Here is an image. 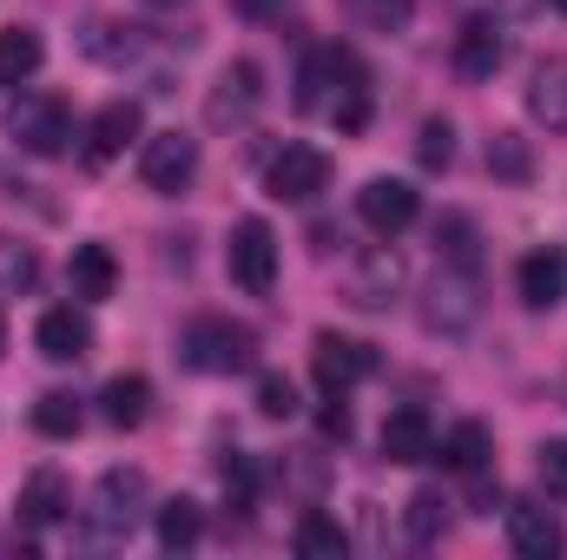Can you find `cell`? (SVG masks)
I'll return each mask as SVG.
<instances>
[{"label": "cell", "instance_id": "603a6c76", "mask_svg": "<svg viewBox=\"0 0 567 560\" xmlns=\"http://www.w3.org/2000/svg\"><path fill=\"white\" fill-rule=\"evenodd\" d=\"M297 554L303 560H343L350 554V535H343L330 515H303V521H297Z\"/></svg>", "mask_w": 567, "mask_h": 560}, {"label": "cell", "instance_id": "5b68a950", "mask_svg": "<svg viewBox=\"0 0 567 560\" xmlns=\"http://www.w3.org/2000/svg\"><path fill=\"white\" fill-rule=\"evenodd\" d=\"M265 185H271V198H284V205H310L330 185V158L317 145H284L278 158H271V172H265Z\"/></svg>", "mask_w": 567, "mask_h": 560}, {"label": "cell", "instance_id": "30bf717a", "mask_svg": "<svg viewBox=\"0 0 567 560\" xmlns=\"http://www.w3.org/2000/svg\"><path fill=\"white\" fill-rule=\"evenodd\" d=\"M33 343H40V356H53V363H80V356L93 350V323H86L73 303H60V310H47V317L33 323Z\"/></svg>", "mask_w": 567, "mask_h": 560}, {"label": "cell", "instance_id": "8fae6325", "mask_svg": "<svg viewBox=\"0 0 567 560\" xmlns=\"http://www.w3.org/2000/svg\"><path fill=\"white\" fill-rule=\"evenodd\" d=\"M508 541H515V554H528V560H555L567 548V528L548 508L522 501V508H508Z\"/></svg>", "mask_w": 567, "mask_h": 560}, {"label": "cell", "instance_id": "8d00e7d4", "mask_svg": "<svg viewBox=\"0 0 567 560\" xmlns=\"http://www.w3.org/2000/svg\"><path fill=\"white\" fill-rule=\"evenodd\" d=\"M0 350H7V317H0Z\"/></svg>", "mask_w": 567, "mask_h": 560}, {"label": "cell", "instance_id": "9a60e30c", "mask_svg": "<svg viewBox=\"0 0 567 560\" xmlns=\"http://www.w3.org/2000/svg\"><path fill=\"white\" fill-rule=\"evenodd\" d=\"M455 66H462L468 80H488V73L502 66V27H495V20H468V27L455 33Z\"/></svg>", "mask_w": 567, "mask_h": 560}, {"label": "cell", "instance_id": "7a4b0ae2", "mask_svg": "<svg viewBox=\"0 0 567 560\" xmlns=\"http://www.w3.org/2000/svg\"><path fill=\"white\" fill-rule=\"evenodd\" d=\"M7 133L20 152H33V158H60L66 145H73V113H66V100H53V93H20L13 106H7Z\"/></svg>", "mask_w": 567, "mask_h": 560}, {"label": "cell", "instance_id": "d6986e66", "mask_svg": "<svg viewBox=\"0 0 567 560\" xmlns=\"http://www.w3.org/2000/svg\"><path fill=\"white\" fill-rule=\"evenodd\" d=\"M100 416L113 422V428H140L152 416V383L145 376H113L106 390H100Z\"/></svg>", "mask_w": 567, "mask_h": 560}, {"label": "cell", "instance_id": "e0dca14e", "mask_svg": "<svg viewBox=\"0 0 567 560\" xmlns=\"http://www.w3.org/2000/svg\"><path fill=\"white\" fill-rule=\"evenodd\" d=\"M429 297H435V303H429V323H442V330H462V323L475 317V283H468V265L442 271Z\"/></svg>", "mask_w": 567, "mask_h": 560}, {"label": "cell", "instance_id": "6da1fadb", "mask_svg": "<svg viewBox=\"0 0 567 560\" xmlns=\"http://www.w3.org/2000/svg\"><path fill=\"white\" fill-rule=\"evenodd\" d=\"M185 363L205 370V376H231V370H251L258 363V336L231 317H198L185 330Z\"/></svg>", "mask_w": 567, "mask_h": 560}, {"label": "cell", "instance_id": "2e32d148", "mask_svg": "<svg viewBox=\"0 0 567 560\" xmlns=\"http://www.w3.org/2000/svg\"><path fill=\"white\" fill-rule=\"evenodd\" d=\"M515 283H522V303H528V310H555V303H561L567 271H561V258H555V251H528V258H522V271H515Z\"/></svg>", "mask_w": 567, "mask_h": 560}, {"label": "cell", "instance_id": "7c38bea8", "mask_svg": "<svg viewBox=\"0 0 567 560\" xmlns=\"http://www.w3.org/2000/svg\"><path fill=\"white\" fill-rule=\"evenodd\" d=\"M383 455L390 462H429L435 455V422H429V409H396V416L383 422Z\"/></svg>", "mask_w": 567, "mask_h": 560}, {"label": "cell", "instance_id": "4316f807", "mask_svg": "<svg viewBox=\"0 0 567 560\" xmlns=\"http://www.w3.org/2000/svg\"><path fill=\"white\" fill-rule=\"evenodd\" d=\"M488 172L508 178V185H522V178L535 172V158H528V145L515 139V133H495V139H488Z\"/></svg>", "mask_w": 567, "mask_h": 560}, {"label": "cell", "instance_id": "44dd1931", "mask_svg": "<svg viewBox=\"0 0 567 560\" xmlns=\"http://www.w3.org/2000/svg\"><path fill=\"white\" fill-rule=\"evenodd\" d=\"M442 462H449L455 475H482V468H488V428H482V422H455V428L442 435Z\"/></svg>", "mask_w": 567, "mask_h": 560}, {"label": "cell", "instance_id": "f35d334b", "mask_svg": "<svg viewBox=\"0 0 567 560\" xmlns=\"http://www.w3.org/2000/svg\"><path fill=\"white\" fill-rule=\"evenodd\" d=\"M555 7H561V13H567V0H555Z\"/></svg>", "mask_w": 567, "mask_h": 560}, {"label": "cell", "instance_id": "ba28073f", "mask_svg": "<svg viewBox=\"0 0 567 560\" xmlns=\"http://www.w3.org/2000/svg\"><path fill=\"white\" fill-rule=\"evenodd\" d=\"M192 172H198V139H185V133H152V139H145L140 178L152 191H185Z\"/></svg>", "mask_w": 567, "mask_h": 560}, {"label": "cell", "instance_id": "83f0119b", "mask_svg": "<svg viewBox=\"0 0 567 560\" xmlns=\"http://www.w3.org/2000/svg\"><path fill=\"white\" fill-rule=\"evenodd\" d=\"M33 278H40V258H33L27 245H13V238L0 231V290H7V297H20V290H27Z\"/></svg>", "mask_w": 567, "mask_h": 560}, {"label": "cell", "instance_id": "5bb4252c", "mask_svg": "<svg viewBox=\"0 0 567 560\" xmlns=\"http://www.w3.org/2000/svg\"><path fill=\"white\" fill-rule=\"evenodd\" d=\"M66 278H73V297H80V303H106L113 283H120V265H113L106 245H80L73 265H66Z\"/></svg>", "mask_w": 567, "mask_h": 560}, {"label": "cell", "instance_id": "e575fe53", "mask_svg": "<svg viewBox=\"0 0 567 560\" xmlns=\"http://www.w3.org/2000/svg\"><path fill=\"white\" fill-rule=\"evenodd\" d=\"M317 422H323V435H330V442H343V435H350V409H343V403H330Z\"/></svg>", "mask_w": 567, "mask_h": 560}, {"label": "cell", "instance_id": "836d02e7", "mask_svg": "<svg viewBox=\"0 0 567 560\" xmlns=\"http://www.w3.org/2000/svg\"><path fill=\"white\" fill-rule=\"evenodd\" d=\"M542 481L548 488H567V442H548L542 448Z\"/></svg>", "mask_w": 567, "mask_h": 560}, {"label": "cell", "instance_id": "484cf974", "mask_svg": "<svg viewBox=\"0 0 567 560\" xmlns=\"http://www.w3.org/2000/svg\"><path fill=\"white\" fill-rule=\"evenodd\" d=\"M198 528H205L198 501H185V495H178V501H165V508H158V548H172V554H178V548H192V541H198Z\"/></svg>", "mask_w": 567, "mask_h": 560}, {"label": "cell", "instance_id": "d590c367", "mask_svg": "<svg viewBox=\"0 0 567 560\" xmlns=\"http://www.w3.org/2000/svg\"><path fill=\"white\" fill-rule=\"evenodd\" d=\"M284 0H238V13H278Z\"/></svg>", "mask_w": 567, "mask_h": 560}, {"label": "cell", "instance_id": "d6a6232c", "mask_svg": "<svg viewBox=\"0 0 567 560\" xmlns=\"http://www.w3.org/2000/svg\"><path fill=\"white\" fill-rule=\"evenodd\" d=\"M410 13H416L410 0H363V20H370V27H383V33H403V27H410Z\"/></svg>", "mask_w": 567, "mask_h": 560}, {"label": "cell", "instance_id": "4dcf8cb0", "mask_svg": "<svg viewBox=\"0 0 567 560\" xmlns=\"http://www.w3.org/2000/svg\"><path fill=\"white\" fill-rule=\"evenodd\" d=\"M390 283H396V265L390 258H370V271L350 283V303H363V310H377L383 297H390Z\"/></svg>", "mask_w": 567, "mask_h": 560}, {"label": "cell", "instance_id": "7402d4cb", "mask_svg": "<svg viewBox=\"0 0 567 560\" xmlns=\"http://www.w3.org/2000/svg\"><path fill=\"white\" fill-rule=\"evenodd\" d=\"M140 501H145L140 468H106V481H100V515H106V521H133Z\"/></svg>", "mask_w": 567, "mask_h": 560}, {"label": "cell", "instance_id": "3957f363", "mask_svg": "<svg viewBox=\"0 0 567 560\" xmlns=\"http://www.w3.org/2000/svg\"><path fill=\"white\" fill-rule=\"evenodd\" d=\"M225 271L245 297H271V283H278V231L265 218H238L231 245H225Z\"/></svg>", "mask_w": 567, "mask_h": 560}, {"label": "cell", "instance_id": "277c9868", "mask_svg": "<svg viewBox=\"0 0 567 560\" xmlns=\"http://www.w3.org/2000/svg\"><path fill=\"white\" fill-rule=\"evenodd\" d=\"M370 370H377V350H370V343L337 336V330H317V343H310V376H317L330 396H343V390L363 383Z\"/></svg>", "mask_w": 567, "mask_h": 560}, {"label": "cell", "instance_id": "f1b7e54d", "mask_svg": "<svg viewBox=\"0 0 567 560\" xmlns=\"http://www.w3.org/2000/svg\"><path fill=\"white\" fill-rule=\"evenodd\" d=\"M416 158H423V172H442V165L455 158V126H449V120H423V133H416Z\"/></svg>", "mask_w": 567, "mask_h": 560}, {"label": "cell", "instance_id": "74e56055", "mask_svg": "<svg viewBox=\"0 0 567 560\" xmlns=\"http://www.w3.org/2000/svg\"><path fill=\"white\" fill-rule=\"evenodd\" d=\"M152 7H172V0H152Z\"/></svg>", "mask_w": 567, "mask_h": 560}, {"label": "cell", "instance_id": "cb8c5ba5", "mask_svg": "<svg viewBox=\"0 0 567 560\" xmlns=\"http://www.w3.org/2000/svg\"><path fill=\"white\" fill-rule=\"evenodd\" d=\"M403 521H410V541H416V548H435L442 528H449V501H442V488H416Z\"/></svg>", "mask_w": 567, "mask_h": 560}, {"label": "cell", "instance_id": "9c48e42d", "mask_svg": "<svg viewBox=\"0 0 567 560\" xmlns=\"http://www.w3.org/2000/svg\"><path fill=\"white\" fill-rule=\"evenodd\" d=\"M140 126H145L140 100H113V106H100L93 126H86V165H113L126 145L140 139Z\"/></svg>", "mask_w": 567, "mask_h": 560}, {"label": "cell", "instance_id": "ffe728a7", "mask_svg": "<svg viewBox=\"0 0 567 560\" xmlns=\"http://www.w3.org/2000/svg\"><path fill=\"white\" fill-rule=\"evenodd\" d=\"M40 60H47V46H40L33 27H7L0 33V86H27L40 73Z\"/></svg>", "mask_w": 567, "mask_h": 560}, {"label": "cell", "instance_id": "ac0fdd59", "mask_svg": "<svg viewBox=\"0 0 567 560\" xmlns=\"http://www.w3.org/2000/svg\"><path fill=\"white\" fill-rule=\"evenodd\" d=\"M60 515H66V481H60L53 468H33L27 488H20V521H27V528H53Z\"/></svg>", "mask_w": 567, "mask_h": 560}, {"label": "cell", "instance_id": "f546056e", "mask_svg": "<svg viewBox=\"0 0 567 560\" xmlns=\"http://www.w3.org/2000/svg\"><path fill=\"white\" fill-rule=\"evenodd\" d=\"M435 245L449 251V265H468V271H475V225H468V218H442V225H435Z\"/></svg>", "mask_w": 567, "mask_h": 560}, {"label": "cell", "instance_id": "4fadbf2b", "mask_svg": "<svg viewBox=\"0 0 567 560\" xmlns=\"http://www.w3.org/2000/svg\"><path fill=\"white\" fill-rule=\"evenodd\" d=\"M528 113H535L548 133L567 126V60L561 53H548V60L535 66V80H528Z\"/></svg>", "mask_w": 567, "mask_h": 560}, {"label": "cell", "instance_id": "d4e9b609", "mask_svg": "<svg viewBox=\"0 0 567 560\" xmlns=\"http://www.w3.org/2000/svg\"><path fill=\"white\" fill-rule=\"evenodd\" d=\"M80 396H66V390H47L40 403H33V428L40 435H53V442H66V435H80Z\"/></svg>", "mask_w": 567, "mask_h": 560}, {"label": "cell", "instance_id": "52a82bcc", "mask_svg": "<svg viewBox=\"0 0 567 560\" xmlns=\"http://www.w3.org/2000/svg\"><path fill=\"white\" fill-rule=\"evenodd\" d=\"M258 100H265V66H258V60H231V66L218 73V93H212L205 120H212V126H245V120L258 113Z\"/></svg>", "mask_w": 567, "mask_h": 560}, {"label": "cell", "instance_id": "8992f818", "mask_svg": "<svg viewBox=\"0 0 567 560\" xmlns=\"http://www.w3.org/2000/svg\"><path fill=\"white\" fill-rule=\"evenodd\" d=\"M357 211H363V225H370L377 238H396L403 225H416L423 198H416L410 178H370V185L357 191Z\"/></svg>", "mask_w": 567, "mask_h": 560}, {"label": "cell", "instance_id": "1f68e13d", "mask_svg": "<svg viewBox=\"0 0 567 560\" xmlns=\"http://www.w3.org/2000/svg\"><path fill=\"white\" fill-rule=\"evenodd\" d=\"M258 409L271 422H290L297 416V383L290 376H258Z\"/></svg>", "mask_w": 567, "mask_h": 560}]
</instances>
